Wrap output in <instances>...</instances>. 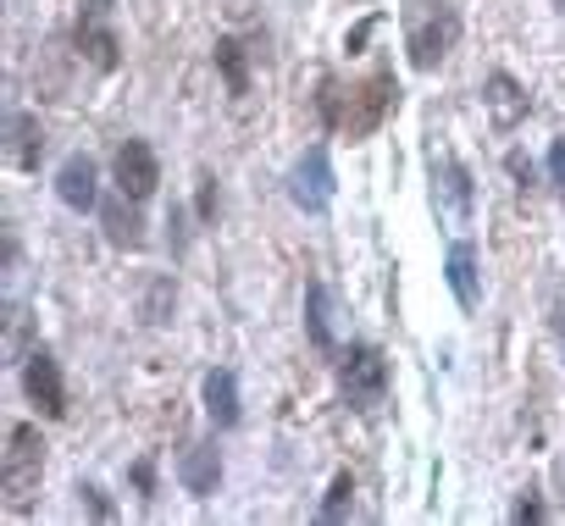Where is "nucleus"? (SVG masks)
I'll return each mask as SVG.
<instances>
[{
    "label": "nucleus",
    "instance_id": "nucleus-2",
    "mask_svg": "<svg viewBox=\"0 0 565 526\" xmlns=\"http://www.w3.org/2000/svg\"><path fill=\"white\" fill-rule=\"evenodd\" d=\"M394 106H399V84H394L388 67H377L366 84L350 89V106H333V111H328V128H339V133H350V139H366V133L383 128V117H388Z\"/></svg>",
    "mask_w": 565,
    "mask_h": 526
},
{
    "label": "nucleus",
    "instance_id": "nucleus-25",
    "mask_svg": "<svg viewBox=\"0 0 565 526\" xmlns=\"http://www.w3.org/2000/svg\"><path fill=\"white\" fill-rule=\"evenodd\" d=\"M200 216H216V183L205 178V189H200Z\"/></svg>",
    "mask_w": 565,
    "mask_h": 526
},
{
    "label": "nucleus",
    "instance_id": "nucleus-14",
    "mask_svg": "<svg viewBox=\"0 0 565 526\" xmlns=\"http://www.w3.org/2000/svg\"><path fill=\"white\" fill-rule=\"evenodd\" d=\"M306 328H311V344L317 350H339V339H333V289L328 283H311L306 289Z\"/></svg>",
    "mask_w": 565,
    "mask_h": 526
},
{
    "label": "nucleus",
    "instance_id": "nucleus-17",
    "mask_svg": "<svg viewBox=\"0 0 565 526\" xmlns=\"http://www.w3.org/2000/svg\"><path fill=\"white\" fill-rule=\"evenodd\" d=\"M78 51H84L100 73H111V67H117V34H111V29H100L95 18H89V23H78Z\"/></svg>",
    "mask_w": 565,
    "mask_h": 526
},
{
    "label": "nucleus",
    "instance_id": "nucleus-7",
    "mask_svg": "<svg viewBox=\"0 0 565 526\" xmlns=\"http://www.w3.org/2000/svg\"><path fill=\"white\" fill-rule=\"evenodd\" d=\"M23 388H29V399H34L51 421H62V416H67V383H62L56 355L34 350V355H29V366H23Z\"/></svg>",
    "mask_w": 565,
    "mask_h": 526
},
{
    "label": "nucleus",
    "instance_id": "nucleus-1",
    "mask_svg": "<svg viewBox=\"0 0 565 526\" xmlns=\"http://www.w3.org/2000/svg\"><path fill=\"white\" fill-rule=\"evenodd\" d=\"M460 45V7L455 0H411L405 7V51L416 73H433Z\"/></svg>",
    "mask_w": 565,
    "mask_h": 526
},
{
    "label": "nucleus",
    "instance_id": "nucleus-5",
    "mask_svg": "<svg viewBox=\"0 0 565 526\" xmlns=\"http://www.w3.org/2000/svg\"><path fill=\"white\" fill-rule=\"evenodd\" d=\"M333 194H339V178H333V161H328V150L317 144V150H306V155H300V167L289 172V200H295L300 211L322 216V211L333 205Z\"/></svg>",
    "mask_w": 565,
    "mask_h": 526
},
{
    "label": "nucleus",
    "instance_id": "nucleus-19",
    "mask_svg": "<svg viewBox=\"0 0 565 526\" xmlns=\"http://www.w3.org/2000/svg\"><path fill=\"white\" fill-rule=\"evenodd\" d=\"M350 498H355V482H350V471H339L333 487H328V498H322V520H344Z\"/></svg>",
    "mask_w": 565,
    "mask_h": 526
},
{
    "label": "nucleus",
    "instance_id": "nucleus-23",
    "mask_svg": "<svg viewBox=\"0 0 565 526\" xmlns=\"http://www.w3.org/2000/svg\"><path fill=\"white\" fill-rule=\"evenodd\" d=\"M372 34H377V18H366L361 29H350V40H344V51H361V45H366Z\"/></svg>",
    "mask_w": 565,
    "mask_h": 526
},
{
    "label": "nucleus",
    "instance_id": "nucleus-6",
    "mask_svg": "<svg viewBox=\"0 0 565 526\" xmlns=\"http://www.w3.org/2000/svg\"><path fill=\"white\" fill-rule=\"evenodd\" d=\"M111 172H117V189H122V200H150V194H156V183H161V161H156V150H150L145 139H128V144H117V161H111Z\"/></svg>",
    "mask_w": 565,
    "mask_h": 526
},
{
    "label": "nucleus",
    "instance_id": "nucleus-27",
    "mask_svg": "<svg viewBox=\"0 0 565 526\" xmlns=\"http://www.w3.org/2000/svg\"><path fill=\"white\" fill-rule=\"evenodd\" d=\"M84 7H89V18H106V12L117 7V0H84Z\"/></svg>",
    "mask_w": 565,
    "mask_h": 526
},
{
    "label": "nucleus",
    "instance_id": "nucleus-11",
    "mask_svg": "<svg viewBox=\"0 0 565 526\" xmlns=\"http://www.w3.org/2000/svg\"><path fill=\"white\" fill-rule=\"evenodd\" d=\"M178 476H183V487H189L194 498H211V493H216V476H222V460H216V449H211V443H189V449H183V465H178Z\"/></svg>",
    "mask_w": 565,
    "mask_h": 526
},
{
    "label": "nucleus",
    "instance_id": "nucleus-9",
    "mask_svg": "<svg viewBox=\"0 0 565 526\" xmlns=\"http://www.w3.org/2000/svg\"><path fill=\"white\" fill-rule=\"evenodd\" d=\"M482 106H488L493 128H515V122L526 117V95H521V84H515L510 73H493V78L482 84Z\"/></svg>",
    "mask_w": 565,
    "mask_h": 526
},
{
    "label": "nucleus",
    "instance_id": "nucleus-15",
    "mask_svg": "<svg viewBox=\"0 0 565 526\" xmlns=\"http://www.w3.org/2000/svg\"><path fill=\"white\" fill-rule=\"evenodd\" d=\"M205 410H211L216 427L238 421V383H233V372H211L205 377Z\"/></svg>",
    "mask_w": 565,
    "mask_h": 526
},
{
    "label": "nucleus",
    "instance_id": "nucleus-18",
    "mask_svg": "<svg viewBox=\"0 0 565 526\" xmlns=\"http://www.w3.org/2000/svg\"><path fill=\"white\" fill-rule=\"evenodd\" d=\"M216 67H222L227 95H249V62H244V45L238 40H216Z\"/></svg>",
    "mask_w": 565,
    "mask_h": 526
},
{
    "label": "nucleus",
    "instance_id": "nucleus-24",
    "mask_svg": "<svg viewBox=\"0 0 565 526\" xmlns=\"http://www.w3.org/2000/svg\"><path fill=\"white\" fill-rule=\"evenodd\" d=\"M134 482H139V493L150 498V493H156V465H150V460H139V465H134Z\"/></svg>",
    "mask_w": 565,
    "mask_h": 526
},
{
    "label": "nucleus",
    "instance_id": "nucleus-28",
    "mask_svg": "<svg viewBox=\"0 0 565 526\" xmlns=\"http://www.w3.org/2000/svg\"><path fill=\"white\" fill-rule=\"evenodd\" d=\"M559 333H565V316H559Z\"/></svg>",
    "mask_w": 565,
    "mask_h": 526
},
{
    "label": "nucleus",
    "instance_id": "nucleus-21",
    "mask_svg": "<svg viewBox=\"0 0 565 526\" xmlns=\"http://www.w3.org/2000/svg\"><path fill=\"white\" fill-rule=\"evenodd\" d=\"M78 493H84V504L95 509V520H111V515H117V504H111V498H106L95 482H89V487H78Z\"/></svg>",
    "mask_w": 565,
    "mask_h": 526
},
{
    "label": "nucleus",
    "instance_id": "nucleus-13",
    "mask_svg": "<svg viewBox=\"0 0 565 526\" xmlns=\"http://www.w3.org/2000/svg\"><path fill=\"white\" fill-rule=\"evenodd\" d=\"M444 272H449V289H455L460 311H471V305H477V249H471V244H449Z\"/></svg>",
    "mask_w": 565,
    "mask_h": 526
},
{
    "label": "nucleus",
    "instance_id": "nucleus-22",
    "mask_svg": "<svg viewBox=\"0 0 565 526\" xmlns=\"http://www.w3.org/2000/svg\"><path fill=\"white\" fill-rule=\"evenodd\" d=\"M548 172H554V189H559V200H565V139H554V150H548Z\"/></svg>",
    "mask_w": 565,
    "mask_h": 526
},
{
    "label": "nucleus",
    "instance_id": "nucleus-4",
    "mask_svg": "<svg viewBox=\"0 0 565 526\" xmlns=\"http://www.w3.org/2000/svg\"><path fill=\"white\" fill-rule=\"evenodd\" d=\"M40 465H45V438L18 421L7 432V504L12 509H29V493L40 482Z\"/></svg>",
    "mask_w": 565,
    "mask_h": 526
},
{
    "label": "nucleus",
    "instance_id": "nucleus-3",
    "mask_svg": "<svg viewBox=\"0 0 565 526\" xmlns=\"http://www.w3.org/2000/svg\"><path fill=\"white\" fill-rule=\"evenodd\" d=\"M339 383H344V399H350L355 410H377L383 394H388V355H383L377 344H355V350L344 355Z\"/></svg>",
    "mask_w": 565,
    "mask_h": 526
},
{
    "label": "nucleus",
    "instance_id": "nucleus-16",
    "mask_svg": "<svg viewBox=\"0 0 565 526\" xmlns=\"http://www.w3.org/2000/svg\"><path fill=\"white\" fill-rule=\"evenodd\" d=\"M139 205V200H134ZM134 205H106L100 211V222H106V238L117 244V249H139L145 244V222H139V211Z\"/></svg>",
    "mask_w": 565,
    "mask_h": 526
},
{
    "label": "nucleus",
    "instance_id": "nucleus-20",
    "mask_svg": "<svg viewBox=\"0 0 565 526\" xmlns=\"http://www.w3.org/2000/svg\"><path fill=\"white\" fill-rule=\"evenodd\" d=\"M167 311H172V283L161 278V283H150V300H145V322H167Z\"/></svg>",
    "mask_w": 565,
    "mask_h": 526
},
{
    "label": "nucleus",
    "instance_id": "nucleus-8",
    "mask_svg": "<svg viewBox=\"0 0 565 526\" xmlns=\"http://www.w3.org/2000/svg\"><path fill=\"white\" fill-rule=\"evenodd\" d=\"M433 200H438V211L449 222H471V172L460 161H444L433 172Z\"/></svg>",
    "mask_w": 565,
    "mask_h": 526
},
{
    "label": "nucleus",
    "instance_id": "nucleus-10",
    "mask_svg": "<svg viewBox=\"0 0 565 526\" xmlns=\"http://www.w3.org/2000/svg\"><path fill=\"white\" fill-rule=\"evenodd\" d=\"M56 194L73 211H95V161L89 155H67L62 172H56Z\"/></svg>",
    "mask_w": 565,
    "mask_h": 526
},
{
    "label": "nucleus",
    "instance_id": "nucleus-26",
    "mask_svg": "<svg viewBox=\"0 0 565 526\" xmlns=\"http://www.w3.org/2000/svg\"><path fill=\"white\" fill-rule=\"evenodd\" d=\"M515 520H543V504H537V498H521V504H515Z\"/></svg>",
    "mask_w": 565,
    "mask_h": 526
},
{
    "label": "nucleus",
    "instance_id": "nucleus-12",
    "mask_svg": "<svg viewBox=\"0 0 565 526\" xmlns=\"http://www.w3.org/2000/svg\"><path fill=\"white\" fill-rule=\"evenodd\" d=\"M7 133H12V161H18L23 172H34L40 155H45V128H40V117L12 111V117H7Z\"/></svg>",
    "mask_w": 565,
    "mask_h": 526
}]
</instances>
